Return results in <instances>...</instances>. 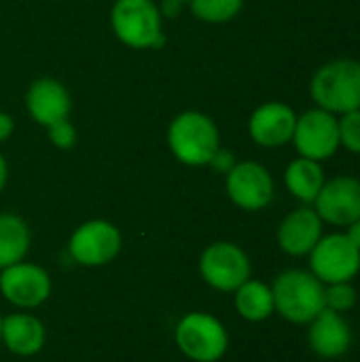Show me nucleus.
<instances>
[{
	"label": "nucleus",
	"mask_w": 360,
	"mask_h": 362,
	"mask_svg": "<svg viewBox=\"0 0 360 362\" xmlns=\"http://www.w3.org/2000/svg\"><path fill=\"white\" fill-rule=\"evenodd\" d=\"M225 189L229 199L246 212L263 210L274 199V178L267 168L257 161L236 163L227 174Z\"/></svg>",
	"instance_id": "nucleus-11"
},
{
	"label": "nucleus",
	"mask_w": 360,
	"mask_h": 362,
	"mask_svg": "<svg viewBox=\"0 0 360 362\" xmlns=\"http://www.w3.org/2000/svg\"><path fill=\"white\" fill-rule=\"evenodd\" d=\"M359 301V293L352 282H335L325 286V308L337 314L350 312Z\"/></svg>",
	"instance_id": "nucleus-22"
},
{
	"label": "nucleus",
	"mask_w": 360,
	"mask_h": 362,
	"mask_svg": "<svg viewBox=\"0 0 360 362\" xmlns=\"http://www.w3.org/2000/svg\"><path fill=\"white\" fill-rule=\"evenodd\" d=\"M45 325L32 314H8L2 318V344L15 356H34L45 348Z\"/></svg>",
	"instance_id": "nucleus-17"
},
{
	"label": "nucleus",
	"mask_w": 360,
	"mask_h": 362,
	"mask_svg": "<svg viewBox=\"0 0 360 362\" xmlns=\"http://www.w3.org/2000/svg\"><path fill=\"white\" fill-rule=\"evenodd\" d=\"M178 350L193 362H219L229 350L225 325L206 312L185 314L174 331Z\"/></svg>",
	"instance_id": "nucleus-5"
},
{
	"label": "nucleus",
	"mask_w": 360,
	"mask_h": 362,
	"mask_svg": "<svg viewBox=\"0 0 360 362\" xmlns=\"http://www.w3.org/2000/svg\"><path fill=\"white\" fill-rule=\"evenodd\" d=\"M233 305L236 312L248 322H263L276 312L272 286L252 278L246 280L238 291H233Z\"/></svg>",
	"instance_id": "nucleus-19"
},
{
	"label": "nucleus",
	"mask_w": 360,
	"mask_h": 362,
	"mask_svg": "<svg viewBox=\"0 0 360 362\" xmlns=\"http://www.w3.org/2000/svg\"><path fill=\"white\" fill-rule=\"evenodd\" d=\"M123 246L121 231L102 218L87 221L74 229L68 242V252L83 267H102L112 263Z\"/></svg>",
	"instance_id": "nucleus-8"
},
{
	"label": "nucleus",
	"mask_w": 360,
	"mask_h": 362,
	"mask_svg": "<svg viewBox=\"0 0 360 362\" xmlns=\"http://www.w3.org/2000/svg\"><path fill=\"white\" fill-rule=\"evenodd\" d=\"M25 106L30 117L42 125L49 127L62 119H68L72 102L68 89L55 81V78H38L30 85L25 93Z\"/></svg>",
	"instance_id": "nucleus-16"
},
{
	"label": "nucleus",
	"mask_w": 360,
	"mask_h": 362,
	"mask_svg": "<svg viewBox=\"0 0 360 362\" xmlns=\"http://www.w3.org/2000/svg\"><path fill=\"white\" fill-rule=\"evenodd\" d=\"M284 185L293 197H297L303 204H314L318 197L323 185H325V172L320 168V161L297 157L289 163L284 172Z\"/></svg>",
	"instance_id": "nucleus-18"
},
{
	"label": "nucleus",
	"mask_w": 360,
	"mask_h": 362,
	"mask_svg": "<svg viewBox=\"0 0 360 362\" xmlns=\"http://www.w3.org/2000/svg\"><path fill=\"white\" fill-rule=\"evenodd\" d=\"M0 344H2V316H0Z\"/></svg>",
	"instance_id": "nucleus-30"
},
{
	"label": "nucleus",
	"mask_w": 360,
	"mask_h": 362,
	"mask_svg": "<svg viewBox=\"0 0 360 362\" xmlns=\"http://www.w3.org/2000/svg\"><path fill=\"white\" fill-rule=\"evenodd\" d=\"M297 125L295 110L284 102H265L248 119L250 138L265 148H276L293 140Z\"/></svg>",
	"instance_id": "nucleus-13"
},
{
	"label": "nucleus",
	"mask_w": 360,
	"mask_h": 362,
	"mask_svg": "<svg viewBox=\"0 0 360 362\" xmlns=\"http://www.w3.org/2000/svg\"><path fill=\"white\" fill-rule=\"evenodd\" d=\"M30 250V229L25 221L13 212L0 214V269L25 259Z\"/></svg>",
	"instance_id": "nucleus-20"
},
{
	"label": "nucleus",
	"mask_w": 360,
	"mask_h": 362,
	"mask_svg": "<svg viewBox=\"0 0 360 362\" xmlns=\"http://www.w3.org/2000/svg\"><path fill=\"white\" fill-rule=\"evenodd\" d=\"M191 13L206 23L231 21L244 6V0H189Z\"/></svg>",
	"instance_id": "nucleus-21"
},
{
	"label": "nucleus",
	"mask_w": 360,
	"mask_h": 362,
	"mask_svg": "<svg viewBox=\"0 0 360 362\" xmlns=\"http://www.w3.org/2000/svg\"><path fill=\"white\" fill-rule=\"evenodd\" d=\"M314 210L323 223L335 227H348L360 218V180L354 176H337L325 180L318 197L314 199Z\"/></svg>",
	"instance_id": "nucleus-12"
},
{
	"label": "nucleus",
	"mask_w": 360,
	"mask_h": 362,
	"mask_svg": "<svg viewBox=\"0 0 360 362\" xmlns=\"http://www.w3.org/2000/svg\"><path fill=\"white\" fill-rule=\"evenodd\" d=\"M13 129H15V123H13V117L0 110V142H4V140H8V138L13 136Z\"/></svg>",
	"instance_id": "nucleus-26"
},
{
	"label": "nucleus",
	"mask_w": 360,
	"mask_h": 362,
	"mask_svg": "<svg viewBox=\"0 0 360 362\" xmlns=\"http://www.w3.org/2000/svg\"><path fill=\"white\" fill-rule=\"evenodd\" d=\"M180 6H182V2H176V0H163V4L159 6L161 17H176V15L180 13Z\"/></svg>",
	"instance_id": "nucleus-27"
},
{
	"label": "nucleus",
	"mask_w": 360,
	"mask_h": 362,
	"mask_svg": "<svg viewBox=\"0 0 360 362\" xmlns=\"http://www.w3.org/2000/svg\"><path fill=\"white\" fill-rule=\"evenodd\" d=\"M312 100L331 115L360 108V62L335 59L320 66L310 83Z\"/></svg>",
	"instance_id": "nucleus-3"
},
{
	"label": "nucleus",
	"mask_w": 360,
	"mask_h": 362,
	"mask_svg": "<svg viewBox=\"0 0 360 362\" xmlns=\"http://www.w3.org/2000/svg\"><path fill=\"white\" fill-rule=\"evenodd\" d=\"M47 129H49V140H51L53 146H57L62 151L74 146V142H76V129H74V125L68 119H62V121L49 125Z\"/></svg>",
	"instance_id": "nucleus-24"
},
{
	"label": "nucleus",
	"mask_w": 360,
	"mask_h": 362,
	"mask_svg": "<svg viewBox=\"0 0 360 362\" xmlns=\"http://www.w3.org/2000/svg\"><path fill=\"white\" fill-rule=\"evenodd\" d=\"M238 161H236V157H233V153L231 151H227V148H219L216 153H214V157L210 159V168L214 170V172H219V174H229L231 170H233V165H236Z\"/></svg>",
	"instance_id": "nucleus-25"
},
{
	"label": "nucleus",
	"mask_w": 360,
	"mask_h": 362,
	"mask_svg": "<svg viewBox=\"0 0 360 362\" xmlns=\"http://www.w3.org/2000/svg\"><path fill=\"white\" fill-rule=\"evenodd\" d=\"M274 308L293 325H310L325 310V284L303 269L282 272L272 286Z\"/></svg>",
	"instance_id": "nucleus-1"
},
{
	"label": "nucleus",
	"mask_w": 360,
	"mask_h": 362,
	"mask_svg": "<svg viewBox=\"0 0 360 362\" xmlns=\"http://www.w3.org/2000/svg\"><path fill=\"white\" fill-rule=\"evenodd\" d=\"M339 125V144L346 146L350 153L360 155V108L346 112L337 119Z\"/></svg>",
	"instance_id": "nucleus-23"
},
{
	"label": "nucleus",
	"mask_w": 360,
	"mask_h": 362,
	"mask_svg": "<svg viewBox=\"0 0 360 362\" xmlns=\"http://www.w3.org/2000/svg\"><path fill=\"white\" fill-rule=\"evenodd\" d=\"M323 218L310 206L286 214L278 227V246L291 257H306L323 238Z\"/></svg>",
	"instance_id": "nucleus-14"
},
{
	"label": "nucleus",
	"mask_w": 360,
	"mask_h": 362,
	"mask_svg": "<svg viewBox=\"0 0 360 362\" xmlns=\"http://www.w3.org/2000/svg\"><path fill=\"white\" fill-rule=\"evenodd\" d=\"M308 344L320 358H339L352 346V329L344 314L325 308L308 325Z\"/></svg>",
	"instance_id": "nucleus-15"
},
{
	"label": "nucleus",
	"mask_w": 360,
	"mask_h": 362,
	"mask_svg": "<svg viewBox=\"0 0 360 362\" xmlns=\"http://www.w3.org/2000/svg\"><path fill=\"white\" fill-rule=\"evenodd\" d=\"M291 142L295 144L299 157L314 159V161H325L333 157L342 146L337 117L323 108L303 112L301 117H297V125Z\"/></svg>",
	"instance_id": "nucleus-9"
},
{
	"label": "nucleus",
	"mask_w": 360,
	"mask_h": 362,
	"mask_svg": "<svg viewBox=\"0 0 360 362\" xmlns=\"http://www.w3.org/2000/svg\"><path fill=\"white\" fill-rule=\"evenodd\" d=\"M168 146L185 165H208L221 148L219 127L208 115L199 110H185L168 127Z\"/></svg>",
	"instance_id": "nucleus-2"
},
{
	"label": "nucleus",
	"mask_w": 360,
	"mask_h": 362,
	"mask_svg": "<svg viewBox=\"0 0 360 362\" xmlns=\"http://www.w3.org/2000/svg\"><path fill=\"white\" fill-rule=\"evenodd\" d=\"M308 257L310 272L325 286L335 282H352L360 272V250L346 233L323 235Z\"/></svg>",
	"instance_id": "nucleus-7"
},
{
	"label": "nucleus",
	"mask_w": 360,
	"mask_h": 362,
	"mask_svg": "<svg viewBox=\"0 0 360 362\" xmlns=\"http://www.w3.org/2000/svg\"><path fill=\"white\" fill-rule=\"evenodd\" d=\"M51 288L53 284L49 274L36 263L19 261L0 269V293L19 310H34L42 305L51 297Z\"/></svg>",
	"instance_id": "nucleus-10"
},
{
	"label": "nucleus",
	"mask_w": 360,
	"mask_h": 362,
	"mask_svg": "<svg viewBox=\"0 0 360 362\" xmlns=\"http://www.w3.org/2000/svg\"><path fill=\"white\" fill-rule=\"evenodd\" d=\"M176 2H182V4H185V2H187V0H176Z\"/></svg>",
	"instance_id": "nucleus-31"
},
{
	"label": "nucleus",
	"mask_w": 360,
	"mask_h": 362,
	"mask_svg": "<svg viewBox=\"0 0 360 362\" xmlns=\"http://www.w3.org/2000/svg\"><path fill=\"white\" fill-rule=\"evenodd\" d=\"M6 178H8V168H6V159L0 155V191L4 189L6 185Z\"/></svg>",
	"instance_id": "nucleus-29"
},
{
	"label": "nucleus",
	"mask_w": 360,
	"mask_h": 362,
	"mask_svg": "<svg viewBox=\"0 0 360 362\" xmlns=\"http://www.w3.org/2000/svg\"><path fill=\"white\" fill-rule=\"evenodd\" d=\"M250 274L252 265L248 255L233 242H214L199 257L202 280L219 293L238 291L250 280Z\"/></svg>",
	"instance_id": "nucleus-6"
},
{
	"label": "nucleus",
	"mask_w": 360,
	"mask_h": 362,
	"mask_svg": "<svg viewBox=\"0 0 360 362\" xmlns=\"http://www.w3.org/2000/svg\"><path fill=\"white\" fill-rule=\"evenodd\" d=\"M110 25L115 36L132 49H159L166 42L161 11L153 0H117Z\"/></svg>",
	"instance_id": "nucleus-4"
},
{
	"label": "nucleus",
	"mask_w": 360,
	"mask_h": 362,
	"mask_svg": "<svg viewBox=\"0 0 360 362\" xmlns=\"http://www.w3.org/2000/svg\"><path fill=\"white\" fill-rule=\"evenodd\" d=\"M346 235H348V240L356 246L360 250V218L359 221H354V223H350L348 225V231H346Z\"/></svg>",
	"instance_id": "nucleus-28"
}]
</instances>
